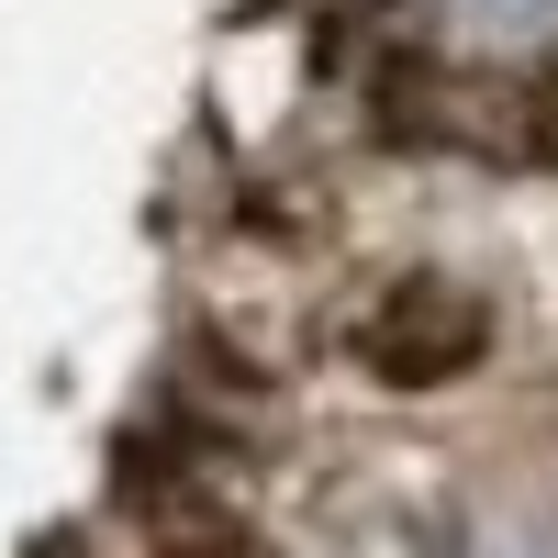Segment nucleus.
Masks as SVG:
<instances>
[{"instance_id": "1", "label": "nucleus", "mask_w": 558, "mask_h": 558, "mask_svg": "<svg viewBox=\"0 0 558 558\" xmlns=\"http://www.w3.org/2000/svg\"><path fill=\"white\" fill-rule=\"evenodd\" d=\"M481 336H492L481 291L402 279V291H380V313L357 324V357H368V380H391V391H436V380H458V368L481 357Z\"/></svg>"}]
</instances>
